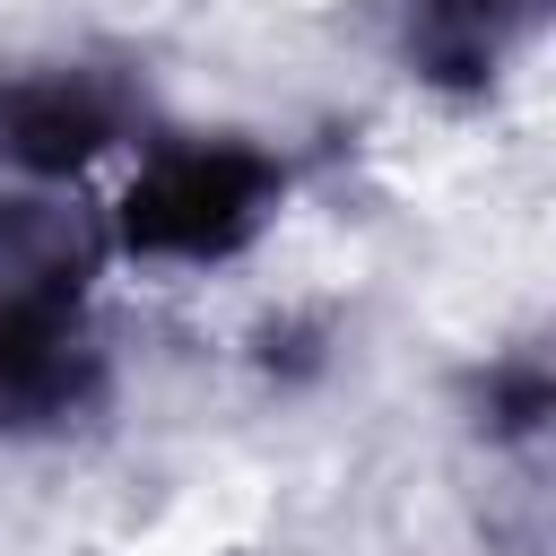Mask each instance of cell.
Segmentation results:
<instances>
[{
	"label": "cell",
	"instance_id": "6da1fadb",
	"mask_svg": "<svg viewBox=\"0 0 556 556\" xmlns=\"http://www.w3.org/2000/svg\"><path fill=\"white\" fill-rule=\"evenodd\" d=\"M278 200V165L252 156V148H208V139H182V148H156L130 191H122V243L148 252V261H226L261 235Z\"/></svg>",
	"mask_w": 556,
	"mask_h": 556
},
{
	"label": "cell",
	"instance_id": "7a4b0ae2",
	"mask_svg": "<svg viewBox=\"0 0 556 556\" xmlns=\"http://www.w3.org/2000/svg\"><path fill=\"white\" fill-rule=\"evenodd\" d=\"M96 330L52 278H0V434L61 426L96 400Z\"/></svg>",
	"mask_w": 556,
	"mask_h": 556
},
{
	"label": "cell",
	"instance_id": "3957f363",
	"mask_svg": "<svg viewBox=\"0 0 556 556\" xmlns=\"http://www.w3.org/2000/svg\"><path fill=\"white\" fill-rule=\"evenodd\" d=\"M122 130V96L87 70H26L0 87V165L52 182L78 174L87 156H104Z\"/></svg>",
	"mask_w": 556,
	"mask_h": 556
}]
</instances>
